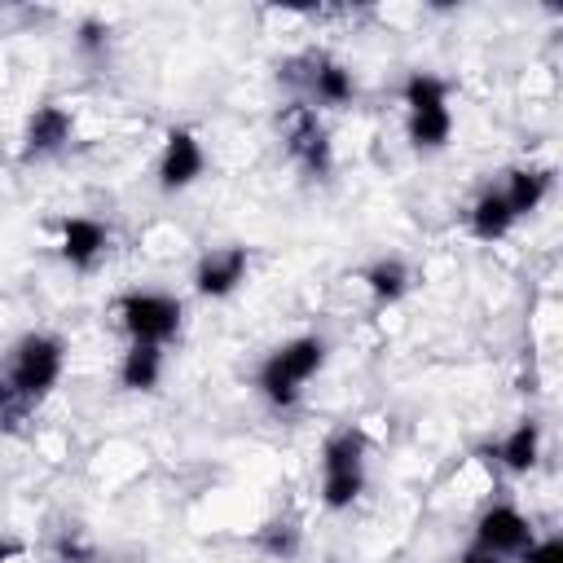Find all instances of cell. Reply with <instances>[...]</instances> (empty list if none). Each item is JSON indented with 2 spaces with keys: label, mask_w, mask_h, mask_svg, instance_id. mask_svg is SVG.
I'll use <instances>...</instances> for the list:
<instances>
[{
  "label": "cell",
  "mask_w": 563,
  "mask_h": 563,
  "mask_svg": "<svg viewBox=\"0 0 563 563\" xmlns=\"http://www.w3.org/2000/svg\"><path fill=\"white\" fill-rule=\"evenodd\" d=\"M110 233L101 220H88V216H70L62 220V260L75 264V268H92V260L106 251Z\"/></svg>",
  "instance_id": "8fae6325"
},
{
  "label": "cell",
  "mask_w": 563,
  "mask_h": 563,
  "mask_svg": "<svg viewBox=\"0 0 563 563\" xmlns=\"http://www.w3.org/2000/svg\"><path fill=\"white\" fill-rule=\"evenodd\" d=\"M519 554H523V563H563V541H559V537H545V541H528Z\"/></svg>",
  "instance_id": "44dd1931"
},
{
  "label": "cell",
  "mask_w": 563,
  "mask_h": 563,
  "mask_svg": "<svg viewBox=\"0 0 563 563\" xmlns=\"http://www.w3.org/2000/svg\"><path fill=\"white\" fill-rule=\"evenodd\" d=\"M528 541H532V528H528V519L515 506H493L475 523V545L488 550V554L506 559V554H519Z\"/></svg>",
  "instance_id": "52a82bcc"
},
{
  "label": "cell",
  "mask_w": 563,
  "mask_h": 563,
  "mask_svg": "<svg viewBox=\"0 0 563 563\" xmlns=\"http://www.w3.org/2000/svg\"><path fill=\"white\" fill-rule=\"evenodd\" d=\"M260 541H264L268 554H295V545H299V537H295L290 523H268V532Z\"/></svg>",
  "instance_id": "ffe728a7"
},
{
  "label": "cell",
  "mask_w": 563,
  "mask_h": 563,
  "mask_svg": "<svg viewBox=\"0 0 563 563\" xmlns=\"http://www.w3.org/2000/svg\"><path fill=\"white\" fill-rule=\"evenodd\" d=\"M365 488V431L343 427L321 449V501L330 510H343Z\"/></svg>",
  "instance_id": "7a4b0ae2"
},
{
  "label": "cell",
  "mask_w": 563,
  "mask_h": 563,
  "mask_svg": "<svg viewBox=\"0 0 563 563\" xmlns=\"http://www.w3.org/2000/svg\"><path fill=\"white\" fill-rule=\"evenodd\" d=\"M299 66H308L303 70V84H308V92L321 101V106H347L352 101V75L339 66V62H330V57H321V53H308Z\"/></svg>",
  "instance_id": "9c48e42d"
},
{
  "label": "cell",
  "mask_w": 563,
  "mask_h": 563,
  "mask_svg": "<svg viewBox=\"0 0 563 563\" xmlns=\"http://www.w3.org/2000/svg\"><path fill=\"white\" fill-rule=\"evenodd\" d=\"M449 136H453V114H449V106L409 114V141H413V150H440Z\"/></svg>",
  "instance_id": "e0dca14e"
},
{
  "label": "cell",
  "mask_w": 563,
  "mask_h": 563,
  "mask_svg": "<svg viewBox=\"0 0 563 563\" xmlns=\"http://www.w3.org/2000/svg\"><path fill=\"white\" fill-rule=\"evenodd\" d=\"M57 378H62V339H53V334H26V339H18V347L9 356L4 383L26 405H35Z\"/></svg>",
  "instance_id": "3957f363"
},
{
  "label": "cell",
  "mask_w": 563,
  "mask_h": 563,
  "mask_svg": "<svg viewBox=\"0 0 563 563\" xmlns=\"http://www.w3.org/2000/svg\"><path fill=\"white\" fill-rule=\"evenodd\" d=\"M158 378H163V347H154V343H132V347L123 352L119 383H123L128 391H150V387H158Z\"/></svg>",
  "instance_id": "7c38bea8"
},
{
  "label": "cell",
  "mask_w": 563,
  "mask_h": 563,
  "mask_svg": "<svg viewBox=\"0 0 563 563\" xmlns=\"http://www.w3.org/2000/svg\"><path fill=\"white\" fill-rule=\"evenodd\" d=\"M537 449H541V427L537 422H519L501 444H497V457H501V466L506 471H528L532 462H537Z\"/></svg>",
  "instance_id": "9a60e30c"
},
{
  "label": "cell",
  "mask_w": 563,
  "mask_h": 563,
  "mask_svg": "<svg viewBox=\"0 0 563 563\" xmlns=\"http://www.w3.org/2000/svg\"><path fill=\"white\" fill-rule=\"evenodd\" d=\"M75 132V119L62 110V106H40L31 119H26V158H44V154H57Z\"/></svg>",
  "instance_id": "30bf717a"
},
{
  "label": "cell",
  "mask_w": 563,
  "mask_h": 563,
  "mask_svg": "<svg viewBox=\"0 0 563 563\" xmlns=\"http://www.w3.org/2000/svg\"><path fill=\"white\" fill-rule=\"evenodd\" d=\"M119 317H123V330L132 334V343L163 347L180 330V303L172 295H154V290H128L119 299Z\"/></svg>",
  "instance_id": "277c9868"
},
{
  "label": "cell",
  "mask_w": 563,
  "mask_h": 563,
  "mask_svg": "<svg viewBox=\"0 0 563 563\" xmlns=\"http://www.w3.org/2000/svg\"><path fill=\"white\" fill-rule=\"evenodd\" d=\"M545 189H550V172H541V167H519V172H510V185L501 189V198H506L510 216L519 220V216H528V211L541 207Z\"/></svg>",
  "instance_id": "4fadbf2b"
},
{
  "label": "cell",
  "mask_w": 563,
  "mask_h": 563,
  "mask_svg": "<svg viewBox=\"0 0 563 563\" xmlns=\"http://www.w3.org/2000/svg\"><path fill=\"white\" fill-rule=\"evenodd\" d=\"M321 365H325V339H317V334H299V339L282 343V347L260 365L255 387H260V396H264L268 405L290 409V405L299 400L303 383H308Z\"/></svg>",
  "instance_id": "6da1fadb"
},
{
  "label": "cell",
  "mask_w": 563,
  "mask_h": 563,
  "mask_svg": "<svg viewBox=\"0 0 563 563\" xmlns=\"http://www.w3.org/2000/svg\"><path fill=\"white\" fill-rule=\"evenodd\" d=\"M207 158H202V145L189 128H172L167 132V145H163V163H158V185L172 194V189H185L202 176Z\"/></svg>",
  "instance_id": "8992f818"
},
{
  "label": "cell",
  "mask_w": 563,
  "mask_h": 563,
  "mask_svg": "<svg viewBox=\"0 0 563 563\" xmlns=\"http://www.w3.org/2000/svg\"><path fill=\"white\" fill-rule=\"evenodd\" d=\"M282 132H286V150L295 154V163L308 176H325L330 172V141H325V128L317 123V114L308 106H290L282 114Z\"/></svg>",
  "instance_id": "5b68a950"
},
{
  "label": "cell",
  "mask_w": 563,
  "mask_h": 563,
  "mask_svg": "<svg viewBox=\"0 0 563 563\" xmlns=\"http://www.w3.org/2000/svg\"><path fill=\"white\" fill-rule=\"evenodd\" d=\"M26 409H31V405H26V400H22V396L0 378V431H9L13 422H22V418H26Z\"/></svg>",
  "instance_id": "d6986e66"
},
{
  "label": "cell",
  "mask_w": 563,
  "mask_h": 563,
  "mask_svg": "<svg viewBox=\"0 0 563 563\" xmlns=\"http://www.w3.org/2000/svg\"><path fill=\"white\" fill-rule=\"evenodd\" d=\"M242 277H246V246H224V251H211V255L198 260L194 286L207 299H224V295L238 290Z\"/></svg>",
  "instance_id": "ba28073f"
},
{
  "label": "cell",
  "mask_w": 563,
  "mask_h": 563,
  "mask_svg": "<svg viewBox=\"0 0 563 563\" xmlns=\"http://www.w3.org/2000/svg\"><path fill=\"white\" fill-rule=\"evenodd\" d=\"M405 106H409V114L440 110V106H449V84L440 75H431V70H413L405 79Z\"/></svg>",
  "instance_id": "2e32d148"
},
{
  "label": "cell",
  "mask_w": 563,
  "mask_h": 563,
  "mask_svg": "<svg viewBox=\"0 0 563 563\" xmlns=\"http://www.w3.org/2000/svg\"><path fill=\"white\" fill-rule=\"evenodd\" d=\"M361 277H365V286H369V295H374L378 303H396V299L405 295V286H409V268H405L400 260H378V264H369Z\"/></svg>",
  "instance_id": "ac0fdd59"
},
{
  "label": "cell",
  "mask_w": 563,
  "mask_h": 563,
  "mask_svg": "<svg viewBox=\"0 0 563 563\" xmlns=\"http://www.w3.org/2000/svg\"><path fill=\"white\" fill-rule=\"evenodd\" d=\"M18 550H22V545H18V541H0V563H9V559H13V554H18Z\"/></svg>",
  "instance_id": "cb8c5ba5"
},
{
  "label": "cell",
  "mask_w": 563,
  "mask_h": 563,
  "mask_svg": "<svg viewBox=\"0 0 563 563\" xmlns=\"http://www.w3.org/2000/svg\"><path fill=\"white\" fill-rule=\"evenodd\" d=\"M462 563H506L501 554H488V550H479V545H471L466 554H462Z\"/></svg>",
  "instance_id": "603a6c76"
},
{
  "label": "cell",
  "mask_w": 563,
  "mask_h": 563,
  "mask_svg": "<svg viewBox=\"0 0 563 563\" xmlns=\"http://www.w3.org/2000/svg\"><path fill=\"white\" fill-rule=\"evenodd\" d=\"M510 224H515V216H510L501 189H488V194L475 198V207H471V233H475L479 242H497V238H506Z\"/></svg>",
  "instance_id": "5bb4252c"
},
{
  "label": "cell",
  "mask_w": 563,
  "mask_h": 563,
  "mask_svg": "<svg viewBox=\"0 0 563 563\" xmlns=\"http://www.w3.org/2000/svg\"><path fill=\"white\" fill-rule=\"evenodd\" d=\"M79 48L101 53V48H106V26H101V22H84V26H79Z\"/></svg>",
  "instance_id": "7402d4cb"
}]
</instances>
